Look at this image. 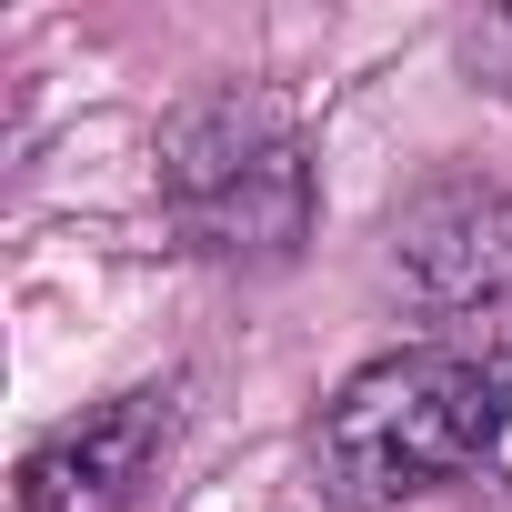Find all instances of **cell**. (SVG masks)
I'll use <instances>...</instances> for the list:
<instances>
[{
	"label": "cell",
	"mask_w": 512,
	"mask_h": 512,
	"mask_svg": "<svg viewBox=\"0 0 512 512\" xmlns=\"http://www.w3.org/2000/svg\"><path fill=\"white\" fill-rule=\"evenodd\" d=\"M492 432H502V352H382L332 392L312 452L342 512H382L462 472H492Z\"/></svg>",
	"instance_id": "obj_1"
},
{
	"label": "cell",
	"mask_w": 512,
	"mask_h": 512,
	"mask_svg": "<svg viewBox=\"0 0 512 512\" xmlns=\"http://www.w3.org/2000/svg\"><path fill=\"white\" fill-rule=\"evenodd\" d=\"M161 211L201 262H292L312 241V151L272 101H191L161 131Z\"/></svg>",
	"instance_id": "obj_2"
},
{
	"label": "cell",
	"mask_w": 512,
	"mask_h": 512,
	"mask_svg": "<svg viewBox=\"0 0 512 512\" xmlns=\"http://www.w3.org/2000/svg\"><path fill=\"white\" fill-rule=\"evenodd\" d=\"M392 262L432 312L512 302V191L482 171H442L392 211Z\"/></svg>",
	"instance_id": "obj_3"
},
{
	"label": "cell",
	"mask_w": 512,
	"mask_h": 512,
	"mask_svg": "<svg viewBox=\"0 0 512 512\" xmlns=\"http://www.w3.org/2000/svg\"><path fill=\"white\" fill-rule=\"evenodd\" d=\"M171 422H181V392L171 382H141V392H111L101 412L61 422L21 482H11V512H131L151 462L171 452Z\"/></svg>",
	"instance_id": "obj_4"
},
{
	"label": "cell",
	"mask_w": 512,
	"mask_h": 512,
	"mask_svg": "<svg viewBox=\"0 0 512 512\" xmlns=\"http://www.w3.org/2000/svg\"><path fill=\"white\" fill-rule=\"evenodd\" d=\"M462 61H472V81L512 91V11H482V21H462Z\"/></svg>",
	"instance_id": "obj_5"
},
{
	"label": "cell",
	"mask_w": 512,
	"mask_h": 512,
	"mask_svg": "<svg viewBox=\"0 0 512 512\" xmlns=\"http://www.w3.org/2000/svg\"><path fill=\"white\" fill-rule=\"evenodd\" d=\"M492 482L512 492V352H502V432H492Z\"/></svg>",
	"instance_id": "obj_6"
}]
</instances>
